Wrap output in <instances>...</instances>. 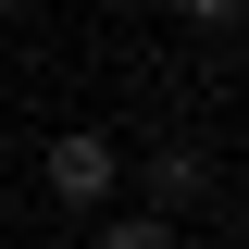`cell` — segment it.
<instances>
[{"instance_id": "cell-1", "label": "cell", "mask_w": 249, "mask_h": 249, "mask_svg": "<svg viewBox=\"0 0 249 249\" xmlns=\"http://www.w3.org/2000/svg\"><path fill=\"white\" fill-rule=\"evenodd\" d=\"M112 187H124V150L100 137V124H62L50 137V199L62 212H112Z\"/></svg>"}, {"instance_id": "cell-2", "label": "cell", "mask_w": 249, "mask_h": 249, "mask_svg": "<svg viewBox=\"0 0 249 249\" xmlns=\"http://www.w3.org/2000/svg\"><path fill=\"white\" fill-rule=\"evenodd\" d=\"M88 249H175V212H100Z\"/></svg>"}, {"instance_id": "cell-3", "label": "cell", "mask_w": 249, "mask_h": 249, "mask_svg": "<svg viewBox=\"0 0 249 249\" xmlns=\"http://www.w3.org/2000/svg\"><path fill=\"white\" fill-rule=\"evenodd\" d=\"M175 13H187V25H237L249 0H175Z\"/></svg>"}, {"instance_id": "cell-4", "label": "cell", "mask_w": 249, "mask_h": 249, "mask_svg": "<svg viewBox=\"0 0 249 249\" xmlns=\"http://www.w3.org/2000/svg\"><path fill=\"white\" fill-rule=\"evenodd\" d=\"M0 13H13V0H0Z\"/></svg>"}]
</instances>
